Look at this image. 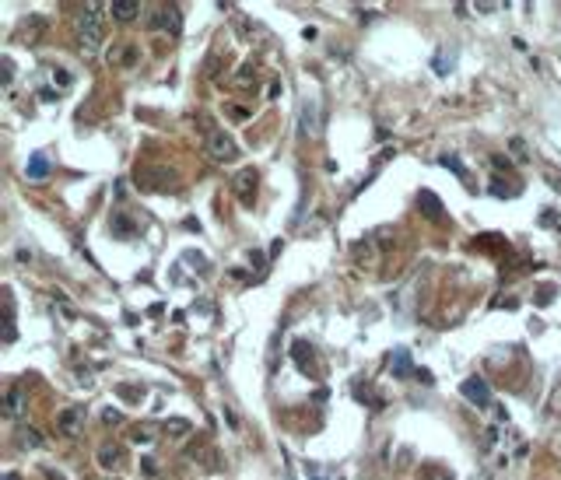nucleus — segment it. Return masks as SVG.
Segmentation results:
<instances>
[{
    "instance_id": "3",
    "label": "nucleus",
    "mask_w": 561,
    "mask_h": 480,
    "mask_svg": "<svg viewBox=\"0 0 561 480\" xmlns=\"http://www.w3.org/2000/svg\"><path fill=\"white\" fill-rule=\"evenodd\" d=\"M208 155L214 162H235V155H239V147H235V140L221 130H208Z\"/></svg>"
},
{
    "instance_id": "22",
    "label": "nucleus",
    "mask_w": 561,
    "mask_h": 480,
    "mask_svg": "<svg viewBox=\"0 0 561 480\" xmlns=\"http://www.w3.org/2000/svg\"><path fill=\"white\" fill-rule=\"evenodd\" d=\"M509 147H512V155H516V158H519V162H526V144H523V140H519V137H516V140H512V144H509Z\"/></svg>"
},
{
    "instance_id": "21",
    "label": "nucleus",
    "mask_w": 561,
    "mask_h": 480,
    "mask_svg": "<svg viewBox=\"0 0 561 480\" xmlns=\"http://www.w3.org/2000/svg\"><path fill=\"white\" fill-rule=\"evenodd\" d=\"M0 64H4V88H8V84H11V77H14V64H11V56H4Z\"/></svg>"
},
{
    "instance_id": "23",
    "label": "nucleus",
    "mask_w": 561,
    "mask_h": 480,
    "mask_svg": "<svg viewBox=\"0 0 561 480\" xmlns=\"http://www.w3.org/2000/svg\"><path fill=\"white\" fill-rule=\"evenodd\" d=\"M165 428H169V431H172V435H183V431H186V428H190V425H186V421H179V417H175V421H169V425H165Z\"/></svg>"
},
{
    "instance_id": "1",
    "label": "nucleus",
    "mask_w": 561,
    "mask_h": 480,
    "mask_svg": "<svg viewBox=\"0 0 561 480\" xmlns=\"http://www.w3.org/2000/svg\"><path fill=\"white\" fill-rule=\"evenodd\" d=\"M109 4H84L77 14V39L84 53H95L102 46V18Z\"/></svg>"
},
{
    "instance_id": "12",
    "label": "nucleus",
    "mask_w": 561,
    "mask_h": 480,
    "mask_svg": "<svg viewBox=\"0 0 561 480\" xmlns=\"http://www.w3.org/2000/svg\"><path fill=\"white\" fill-rule=\"evenodd\" d=\"M18 329H14V298L11 291H4V344H14Z\"/></svg>"
},
{
    "instance_id": "16",
    "label": "nucleus",
    "mask_w": 561,
    "mask_h": 480,
    "mask_svg": "<svg viewBox=\"0 0 561 480\" xmlns=\"http://www.w3.org/2000/svg\"><path fill=\"white\" fill-rule=\"evenodd\" d=\"M438 162H442V165H446V168H453V172H456V175L463 179V183H466V179H470V175H466V168H463V162H460L456 155H442Z\"/></svg>"
},
{
    "instance_id": "27",
    "label": "nucleus",
    "mask_w": 561,
    "mask_h": 480,
    "mask_svg": "<svg viewBox=\"0 0 561 480\" xmlns=\"http://www.w3.org/2000/svg\"><path fill=\"white\" fill-rule=\"evenodd\" d=\"M4 480H21V477H18V473H8V477H4Z\"/></svg>"
},
{
    "instance_id": "24",
    "label": "nucleus",
    "mask_w": 561,
    "mask_h": 480,
    "mask_svg": "<svg viewBox=\"0 0 561 480\" xmlns=\"http://www.w3.org/2000/svg\"><path fill=\"white\" fill-rule=\"evenodd\" d=\"M102 421H105V425H120V421H123V417H120V414H116V410H105V414H102Z\"/></svg>"
},
{
    "instance_id": "5",
    "label": "nucleus",
    "mask_w": 561,
    "mask_h": 480,
    "mask_svg": "<svg viewBox=\"0 0 561 480\" xmlns=\"http://www.w3.org/2000/svg\"><path fill=\"white\" fill-rule=\"evenodd\" d=\"M460 393L466 396V403H474V407H488L491 403V386L484 382V379H466L463 386H460Z\"/></svg>"
},
{
    "instance_id": "2",
    "label": "nucleus",
    "mask_w": 561,
    "mask_h": 480,
    "mask_svg": "<svg viewBox=\"0 0 561 480\" xmlns=\"http://www.w3.org/2000/svg\"><path fill=\"white\" fill-rule=\"evenodd\" d=\"M147 28L151 32H169V36H179V28H183V14L175 4H155L151 11H147Z\"/></svg>"
},
{
    "instance_id": "10",
    "label": "nucleus",
    "mask_w": 561,
    "mask_h": 480,
    "mask_svg": "<svg viewBox=\"0 0 561 480\" xmlns=\"http://www.w3.org/2000/svg\"><path fill=\"white\" fill-rule=\"evenodd\" d=\"M25 175L32 179V183H42V179L49 175V162H46V155H42V151H36L32 158H28V165H25Z\"/></svg>"
},
{
    "instance_id": "20",
    "label": "nucleus",
    "mask_w": 561,
    "mask_h": 480,
    "mask_svg": "<svg viewBox=\"0 0 561 480\" xmlns=\"http://www.w3.org/2000/svg\"><path fill=\"white\" fill-rule=\"evenodd\" d=\"M491 193H495V197H516V193H519V186H501V183H495V186H491Z\"/></svg>"
},
{
    "instance_id": "4",
    "label": "nucleus",
    "mask_w": 561,
    "mask_h": 480,
    "mask_svg": "<svg viewBox=\"0 0 561 480\" xmlns=\"http://www.w3.org/2000/svg\"><path fill=\"white\" fill-rule=\"evenodd\" d=\"M232 190L246 207H253V197H256V168H242L232 175Z\"/></svg>"
},
{
    "instance_id": "26",
    "label": "nucleus",
    "mask_w": 561,
    "mask_h": 480,
    "mask_svg": "<svg viewBox=\"0 0 561 480\" xmlns=\"http://www.w3.org/2000/svg\"><path fill=\"white\" fill-rule=\"evenodd\" d=\"M225 421H228V425H232V428H235V431H239V417H235V414H232V410H228V407H225Z\"/></svg>"
},
{
    "instance_id": "9",
    "label": "nucleus",
    "mask_w": 561,
    "mask_h": 480,
    "mask_svg": "<svg viewBox=\"0 0 561 480\" xmlns=\"http://www.w3.org/2000/svg\"><path fill=\"white\" fill-rule=\"evenodd\" d=\"M21 410H25V389L11 386L8 396H4V417H21Z\"/></svg>"
},
{
    "instance_id": "17",
    "label": "nucleus",
    "mask_w": 561,
    "mask_h": 480,
    "mask_svg": "<svg viewBox=\"0 0 561 480\" xmlns=\"http://www.w3.org/2000/svg\"><path fill=\"white\" fill-rule=\"evenodd\" d=\"M116 393H120V396H130V403H140V400H144V389H140V386H127V382L116 386Z\"/></svg>"
},
{
    "instance_id": "6",
    "label": "nucleus",
    "mask_w": 561,
    "mask_h": 480,
    "mask_svg": "<svg viewBox=\"0 0 561 480\" xmlns=\"http://www.w3.org/2000/svg\"><path fill=\"white\" fill-rule=\"evenodd\" d=\"M56 428H60L64 435H77L84 428V407H64L60 414H56Z\"/></svg>"
},
{
    "instance_id": "18",
    "label": "nucleus",
    "mask_w": 561,
    "mask_h": 480,
    "mask_svg": "<svg viewBox=\"0 0 561 480\" xmlns=\"http://www.w3.org/2000/svg\"><path fill=\"white\" fill-rule=\"evenodd\" d=\"M18 442H21V445H32V449H39V445H42V438H39V435H36L32 428H21Z\"/></svg>"
},
{
    "instance_id": "19",
    "label": "nucleus",
    "mask_w": 561,
    "mask_h": 480,
    "mask_svg": "<svg viewBox=\"0 0 561 480\" xmlns=\"http://www.w3.org/2000/svg\"><path fill=\"white\" fill-rule=\"evenodd\" d=\"M421 480H453V477L442 473L438 466H425V470H421Z\"/></svg>"
},
{
    "instance_id": "13",
    "label": "nucleus",
    "mask_w": 561,
    "mask_h": 480,
    "mask_svg": "<svg viewBox=\"0 0 561 480\" xmlns=\"http://www.w3.org/2000/svg\"><path fill=\"white\" fill-rule=\"evenodd\" d=\"M390 368H393V375H397V379H407L410 372H418L414 365H410V354H407L403 347H400V351H393V357H390Z\"/></svg>"
},
{
    "instance_id": "11",
    "label": "nucleus",
    "mask_w": 561,
    "mask_h": 480,
    "mask_svg": "<svg viewBox=\"0 0 561 480\" xmlns=\"http://www.w3.org/2000/svg\"><path fill=\"white\" fill-rule=\"evenodd\" d=\"M109 11H112L116 21H134L140 14V4H137V0H112Z\"/></svg>"
},
{
    "instance_id": "15",
    "label": "nucleus",
    "mask_w": 561,
    "mask_h": 480,
    "mask_svg": "<svg viewBox=\"0 0 561 480\" xmlns=\"http://www.w3.org/2000/svg\"><path fill=\"white\" fill-rule=\"evenodd\" d=\"M120 459H123V449H120V445H102V449H99V463H102L105 470L120 466Z\"/></svg>"
},
{
    "instance_id": "14",
    "label": "nucleus",
    "mask_w": 561,
    "mask_h": 480,
    "mask_svg": "<svg viewBox=\"0 0 561 480\" xmlns=\"http://www.w3.org/2000/svg\"><path fill=\"white\" fill-rule=\"evenodd\" d=\"M302 134H319V123H316V102L312 99H306L302 102Z\"/></svg>"
},
{
    "instance_id": "25",
    "label": "nucleus",
    "mask_w": 561,
    "mask_h": 480,
    "mask_svg": "<svg viewBox=\"0 0 561 480\" xmlns=\"http://www.w3.org/2000/svg\"><path fill=\"white\" fill-rule=\"evenodd\" d=\"M228 112H232L235 119H239V123H242V119H249V112H246V109H239V105H228Z\"/></svg>"
},
{
    "instance_id": "8",
    "label": "nucleus",
    "mask_w": 561,
    "mask_h": 480,
    "mask_svg": "<svg viewBox=\"0 0 561 480\" xmlns=\"http://www.w3.org/2000/svg\"><path fill=\"white\" fill-rule=\"evenodd\" d=\"M109 231H112L116 238H134V235H137V221L127 218V214H112V218H109Z\"/></svg>"
},
{
    "instance_id": "7",
    "label": "nucleus",
    "mask_w": 561,
    "mask_h": 480,
    "mask_svg": "<svg viewBox=\"0 0 561 480\" xmlns=\"http://www.w3.org/2000/svg\"><path fill=\"white\" fill-rule=\"evenodd\" d=\"M418 207H421V214L432 218V221H442V218H446V211H442V203H438V197H435L432 190H421V193H418Z\"/></svg>"
}]
</instances>
